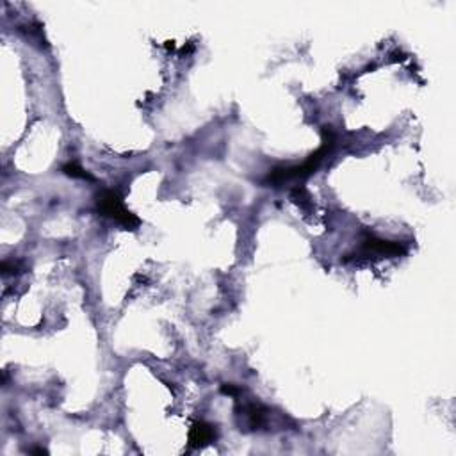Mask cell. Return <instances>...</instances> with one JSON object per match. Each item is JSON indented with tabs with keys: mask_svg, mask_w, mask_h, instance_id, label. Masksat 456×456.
<instances>
[{
	"mask_svg": "<svg viewBox=\"0 0 456 456\" xmlns=\"http://www.w3.org/2000/svg\"><path fill=\"white\" fill-rule=\"evenodd\" d=\"M407 253V246L403 242L385 241L376 236H365L358 250V259H371V257H401Z\"/></svg>",
	"mask_w": 456,
	"mask_h": 456,
	"instance_id": "obj_3",
	"label": "cell"
},
{
	"mask_svg": "<svg viewBox=\"0 0 456 456\" xmlns=\"http://www.w3.org/2000/svg\"><path fill=\"white\" fill-rule=\"evenodd\" d=\"M334 134L330 130L328 127L323 128V145L310 155V157L305 161V163L298 164V166H287V168H277V170H273L271 173L266 179V184H282L285 180L290 179H307L310 176L314 171L319 168L321 161L330 154V150L334 148Z\"/></svg>",
	"mask_w": 456,
	"mask_h": 456,
	"instance_id": "obj_1",
	"label": "cell"
},
{
	"mask_svg": "<svg viewBox=\"0 0 456 456\" xmlns=\"http://www.w3.org/2000/svg\"><path fill=\"white\" fill-rule=\"evenodd\" d=\"M221 392H223L225 396H232V398H237V396L242 392V389L241 387L232 385V383H225V385L221 387Z\"/></svg>",
	"mask_w": 456,
	"mask_h": 456,
	"instance_id": "obj_7",
	"label": "cell"
},
{
	"mask_svg": "<svg viewBox=\"0 0 456 456\" xmlns=\"http://www.w3.org/2000/svg\"><path fill=\"white\" fill-rule=\"evenodd\" d=\"M62 171H65L66 175L71 176V179H80V180H89V182H93V176L89 175L88 171L84 170V168H80L77 163H68L62 166Z\"/></svg>",
	"mask_w": 456,
	"mask_h": 456,
	"instance_id": "obj_6",
	"label": "cell"
},
{
	"mask_svg": "<svg viewBox=\"0 0 456 456\" xmlns=\"http://www.w3.org/2000/svg\"><path fill=\"white\" fill-rule=\"evenodd\" d=\"M97 209L102 216L114 220L125 230H136L139 227V218L136 214H132L125 207L122 194L118 191H113V189L102 191L97 196Z\"/></svg>",
	"mask_w": 456,
	"mask_h": 456,
	"instance_id": "obj_2",
	"label": "cell"
},
{
	"mask_svg": "<svg viewBox=\"0 0 456 456\" xmlns=\"http://www.w3.org/2000/svg\"><path fill=\"white\" fill-rule=\"evenodd\" d=\"M216 440V426L205 421H198L189 430V446L191 448H205Z\"/></svg>",
	"mask_w": 456,
	"mask_h": 456,
	"instance_id": "obj_4",
	"label": "cell"
},
{
	"mask_svg": "<svg viewBox=\"0 0 456 456\" xmlns=\"http://www.w3.org/2000/svg\"><path fill=\"white\" fill-rule=\"evenodd\" d=\"M242 412H244L246 419H248V424H250V428H253V430H260V428L266 424V421H268V415H269L268 408L262 407V404H257V403L244 404V407H242Z\"/></svg>",
	"mask_w": 456,
	"mask_h": 456,
	"instance_id": "obj_5",
	"label": "cell"
}]
</instances>
